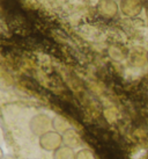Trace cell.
<instances>
[{
  "label": "cell",
  "instance_id": "1",
  "mask_svg": "<svg viewBox=\"0 0 148 159\" xmlns=\"http://www.w3.org/2000/svg\"><path fill=\"white\" fill-rule=\"evenodd\" d=\"M29 128L35 136H43L44 134L52 131V119L46 114H37L31 117Z\"/></svg>",
  "mask_w": 148,
  "mask_h": 159
},
{
  "label": "cell",
  "instance_id": "2",
  "mask_svg": "<svg viewBox=\"0 0 148 159\" xmlns=\"http://www.w3.org/2000/svg\"><path fill=\"white\" fill-rule=\"evenodd\" d=\"M39 146L45 151L54 152L63 146V136L61 134L56 133L54 130L44 134L39 137Z\"/></svg>",
  "mask_w": 148,
  "mask_h": 159
},
{
  "label": "cell",
  "instance_id": "3",
  "mask_svg": "<svg viewBox=\"0 0 148 159\" xmlns=\"http://www.w3.org/2000/svg\"><path fill=\"white\" fill-rule=\"evenodd\" d=\"M96 8L101 16L105 19H112L118 13V5L115 0H100Z\"/></svg>",
  "mask_w": 148,
  "mask_h": 159
},
{
  "label": "cell",
  "instance_id": "4",
  "mask_svg": "<svg viewBox=\"0 0 148 159\" xmlns=\"http://www.w3.org/2000/svg\"><path fill=\"white\" fill-rule=\"evenodd\" d=\"M61 136H63V145L67 146V148H71V149H73V150L76 149V148H79V146H81V144H82L81 136H80L78 131L73 128L68 129V130L65 131Z\"/></svg>",
  "mask_w": 148,
  "mask_h": 159
},
{
  "label": "cell",
  "instance_id": "5",
  "mask_svg": "<svg viewBox=\"0 0 148 159\" xmlns=\"http://www.w3.org/2000/svg\"><path fill=\"white\" fill-rule=\"evenodd\" d=\"M120 9L124 15L133 18L139 15L142 9V6L139 2V0H123L120 4Z\"/></svg>",
  "mask_w": 148,
  "mask_h": 159
},
{
  "label": "cell",
  "instance_id": "6",
  "mask_svg": "<svg viewBox=\"0 0 148 159\" xmlns=\"http://www.w3.org/2000/svg\"><path fill=\"white\" fill-rule=\"evenodd\" d=\"M52 128L56 133H59L63 135L65 131H67L72 127H71L70 122L65 117H63L60 115H56L54 117H52Z\"/></svg>",
  "mask_w": 148,
  "mask_h": 159
},
{
  "label": "cell",
  "instance_id": "7",
  "mask_svg": "<svg viewBox=\"0 0 148 159\" xmlns=\"http://www.w3.org/2000/svg\"><path fill=\"white\" fill-rule=\"evenodd\" d=\"M53 159H75V152L73 149L67 146H61L53 152Z\"/></svg>",
  "mask_w": 148,
  "mask_h": 159
},
{
  "label": "cell",
  "instance_id": "8",
  "mask_svg": "<svg viewBox=\"0 0 148 159\" xmlns=\"http://www.w3.org/2000/svg\"><path fill=\"white\" fill-rule=\"evenodd\" d=\"M75 159H96L95 155L89 149H81L75 152Z\"/></svg>",
  "mask_w": 148,
  "mask_h": 159
},
{
  "label": "cell",
  "instance_id": "9",
  "mask_svg": "<svg viewBox=\"0 0 148 159\" xmlns=\"http://www.w3.org/2000/svg\"><path fill=\"white\" fill-rule=\"evenodd\" d=\"M4 144V134H2V130L0 129V145Z\"/></svg>",
  "mask_w": 148,
  "mask_h": 159
},
{
  "label": "cell",
  "instance_id": "10",
  "mask_svg": "<svg viewBox=\"0 0 148 159\" xmlns=\"http://www.w3.org/2000/svg\"><path fill=\"white\" fill-rule=\"evenodd\" d=\"M2 159H16V157H14L13 155H5Z\"/></svg>",
  "mask_w": 148,
  "mask_h": 159
},
{
  "label": "cell",
  "instance_id": "11",
  "mask_svg": "<svg viewBox=\"0 0 148 159\" xmlns=\"http://www.w3.org/2000/svg\"><path fill=\"white\" fill-rule=\"evenodd\" d=\"M4 151H2V149H1V146H0V159H2V157H4Z\"/></svg>",
  "mask_w": 148,
  "mask_h": 159
},
{
  "label": "cell",
  "instance_id": "12",
  "mask_svg": "<svg viewBox=\"0 0 148 159\" xmlns=\"http://www.w3.org/2000/svg\"><path fill=\"white\" fill-rule=\"evenodd\" d=\"M147 61H148V52H147Z\"/></svg>",
  "mask_w": 148,
  "mask_h": 159
}]
</instances>
